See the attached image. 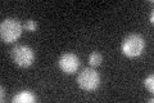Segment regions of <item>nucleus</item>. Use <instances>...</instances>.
Wrapping results in <instances>:
<instances>
[{"label":"nucleus","instance_id":"nucleus-1","mask_svg":"<svg viewBox=\"0 0 154 103\" xmlns=\"http://www.w3.org/2000/svg\"><path fill=\"white\" fill-rule=\"evenodd\" d=\"M22 34V24L18 19L8 18L4 19L0 24V35L4 43H13L21 36Z\"/></svg>","mask_w":154,"mask_h":103},{"label":"nucleus","instance_id":"nucleus-2","mask_svg":"<svg viewBox=\"0 0 154 103\" xmlns=\"http://www.w3.org/2000/svg\"><path fill=\"white\" fill-rule=\"evenodd\" d=\"M144 47H145V43H144V39L141 35H137V34H132V35H128L125 40L122 41V52L125 56L127 57H137L140 56Z\"/></svg>","mask_w":154,"mask_h":103},{"label":"nucleus","instance_id":"nucleus-3","mask_svg":"<svg viewBox=\"0 0 154 103\" xmlns=\"http://www.w3.org/2000/svg\"><path fill=\"white\" fill-rule=\"evenodd\" d=\"M77 84L84 90H88V92L95 90L100 84V76L93 68H85L77 76Z\"/></svg>","mask_w":154,"mask_h":103},{"label":"nucleus","instance_id":"nucleus-4","mask_svg":"<svg viewBox=\"0 0 154 103\" xmlns=\"http://www.w3.org/2000/svg\"><path fill=\"white\" fill-rule=\"evenodd\" d=\"M12 58L16 62V65H18L19 67H28L35 61V53H33V50L30 47L18 45L13 48Z\"/></svg>","mask_w":154,"mask_h":103},{"label":"nucleus","instance_id":"nucleus-5","mask_svg":"<svg viewBox=\"0 0 154 103\" xmlns=\"http://www.w3.org/2000/svg\"><path fill=\"white\" fill-rule=\"evenodd\" d=\"M58 65H59V68L63 72L71 75V73L77 71V68L80 66V60L73 53H66V54H63L59 58Z\"/></svg>","mask_w":154,"mask_h":103},{"label":"nucleus","instance_id":"nucleus-6","mask_svg":"<svg viewBox=\"0 0 154 103\" xmlns=\"http://www.w3.org/2000/svg\"><path fill=\"white\" fill-rule=\"evenodd\" d=\"M35 101H36V98L31 92H19L12 99L13 103H32Z\"/></svg>","mask_w":154,"mask_h":103},{"label":"nucleus","instance_id":"nucleus-7","mask_svg":"<svg viewBox=\"0 0 154 103\" xmlns=\"http://www.w3.org/2000/svg\"><path fill=\"white\" fill-rule=\"evenodd\" d=\"M89 63L91 66H99L102 63V54L99 52H94L89 56Z\"/></svg>","mask_w":154,"mask_h":103},{"label":"nucleus","instance_id":"nucleus-8","mask_svg":"<svg viewBox=\"0 0 154 103\" xmlns=\"http://www.w3.org/2000/svg\"><path fill=\"white\" fill-rule=\"evenodd\" d=\"M145 88L148 90H150V92L154 90V76L153 75H150L149 77L145 79Z\"/></svg>","mask_w":154,"mask_h":103},{"label":"nucleus","instance_id":"nucleus-9","mask_svg":"<svg viewBox=\"0 0 154 103\" xmlns=\"http://www.w3.org/2000/svg\"><path fill=\"white\" fill-rule=\"evenodd\" d=\"M25 27H26V30H28V31H36L37 24L35 23V21H32V19H28V21L26 22V24H25Z\"/></svg>","mask_w":154,"mask_h":103},{"label":"nucleus","instance_id":"nucleus-10","mask_svg":"<svg viewBox=\"0 0 154 103\" xmlns=\"http://www.w3.org/2000/svg\"><path fill=\"white\" fill-rule=\"evenodd\" d=\"M0 90H2V98H0V99H2V102H3V99H4V88L2 86V89Z\"/></svg>","mask_w":154,"mask_h":103},{"label":"nucleus","instance_id":"nucleus-11","mask_svg":"<svg viewBox=\"0 0 154 103\" xmlns=\"http://www.w3.org/2000/svg\"><path fill=\"white\" fill-rule=\"evenodd\" d=\"M150 22H152V23L154 22V13H152V14H150Z\"/></svg>","mask_w":154,"mask_h":103}]
</instances>
